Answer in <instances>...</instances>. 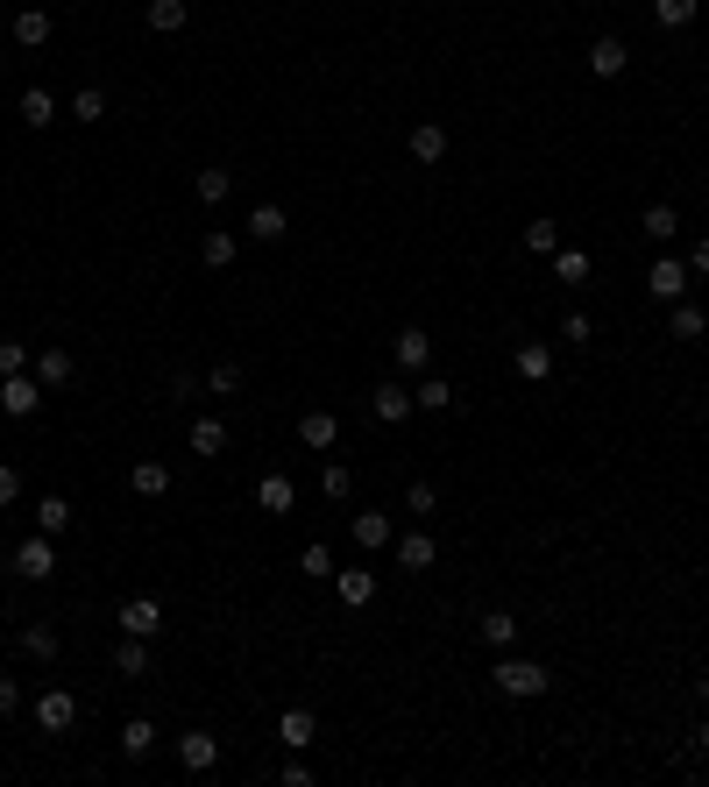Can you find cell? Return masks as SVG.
Returning <instances> with one entry per match:
<instances>
[{
  "label": "cell",
  "mask_w": 709,
  "mask_h": 787,
  "mask_svg": "<svg viewBox=\"0 0 709 787\" xmlns=\"http://www.w3.org/2000/svg\"><path fill=\"white\" fill-rule=\"evenodd\" d=\"M490 681H497L511 702H532V695H546V667H539V660H504Z\"/></svg>",
  "instance_id": "1"
},
{
  "label": "cell",
  "mask_w": 709,
  "mask_h": 787,
  "mask_svg": "<svg viewBox=\"0 0 709 787\" xmlns=\"http://www.w3.org/2000/svg\"><path fill=\"white\" fill-rule=\"evenodd\" d=\"M646 291H653V298H667V305H674V298H688V263H681V256H660V263L646 270Z\"/></svg>",
  "instance_id": "2"
},
{
  "label": "cell",
  "mask_w": 709,
  "mask_h": 787,
  "mask_svg": "<svg viewBox=\"0 0 709 787\" xmlns=\"http://www.w3.org/2000/svg\"><path fill=\"white\" fill-rule=\"evenodd\" d=\"M15 575H29V582H50V575H57L50 532H43V539H22V546H15Z\"/></svg>",
  "instance_id": "3"
},
{
  "label": "cell",
  "mask_w": 709,
  "mask_h": 787,
  "mask_svg": "<svg viewBox=\"0 0 709 787\" xmlns=\"http://www.w3.org/2000/svg\"><path fill=\"white\" fill-rule=\"evenodd\" d=\"M178 766H185V773H213V766H220V738L185 731V738H178Z\"/></svg>",
  "instance_id": "4"
},
{
  "label": "cell",
  "mask_w": 709,
  "mask_h": 787,
  "mask_svg": "<svg viewBox=\"0 0 709 787\" xmlns=\"http://www.w3.org/2000/svg\"><path fill=\"white\" fill-rule=\"evenodd\" d=\"M369 398H376V419H383V426H405V419L419 412L405 383H376V390H369Z\"/></svg>",
  "instance_id": "5"
},
{
  "label": "cell",
  "mask_w": 709,
  "mask_h": 787,
  "mask_svg": "<svg viewBox=\"0 0 709 787\" xmlns=\"http://www.w3.org/2000/svg\"><path fill=\"white\" fill-rule=\"evenodd\" d=\"M43 405V383H29V376H8V383H0V412H8V419H29Z\"/></svg>",
  "instance_id": "6"
},
{
  "label": "cell",
  "mask_w": 709,
  "mask_h": 787,
  "mask_svg": "<svg viewBox=\"0 0 709 787\" xmlns=\"http://www.w3.org/2000/svg\"><path fill=\"white\" fill-rule=\"evenodd\" d=\"M71 717H78V702H71V688H50V695L36 702V724H43V731H71Z\"/></svg>",
  "instance_id": "7"
},
{
  "label": "cell",
  "mask_w": 709,
  "mask_h": 787,
  "mask_svg": "<svg viewBox=\"0 0 709 787\" xmlns=\"http://www.w3.org/2000/svg\"><path fill=\"white\" fill-rule=\"evenodd\" d=\"M624 64H632V50H624L617 36H596V43H589V71H596V78H617Z\"/></svg>",
  "instance_id": "8"
},
{
  "label": "cell",
  "mask_w": 709,
  "mask_h": 787,
  "mask_svg": "<svg viewBox=\"0 0 709 787\" xmlns=\"http://www.w3.org/2000/svg\"><path fill=\"white\" fill-rule=\"evenodd\" d=\"M128 490H135V497H164V490H171V468H164V461H135V468H128Z\"/></svg>",
  "instance_id": "9"
},
{
  "label": "cell",
  "mask_w": 709,
  "mask_h": 787,
  "mask_svg": "<svg viewBox=\"0 0 709 787\" xmlns=\"http://www.w3.org/2000/svg\"><path fill=\"white\" fill-rule=\"evenodd\" d=\"M249 234H256V242H284V234H291V220H284V206H277V199H263V206L249 213Z\"/></svg>",
  "instance_id": "10"
},
{
  "label": "cell",
  "mask_w": 709,
  "mask_h": 787,
  "mask_svg": "<svg viewBox=\"0 0 709 787\" xmlns=\"http://www.w3.org/2000/svg\"><path fill=\"white\" fill-rule=\"evenodd\" d=\"M390 355H398V369H426V362H433V341H426L419 327H405L398 341H390Z\"/></svg>",
  "instance_id": "11"
},
{
  "label": "cell",
  "mask_w": 709,
  "mask_h": 787,
  "mask_svg": "<svg viewBox=\"0 0 709 787\" xmlns=\"http://www.w3.org/2000/svg\"><path fill=\"white\" fill-rule=\"evenodd\" d=\"M277 738H284L291 752H305L312 738H320V724H312V710H284V717H277Z\"/></svg>",
  "instance_id": "12"
},
{
  "label": "cell",
  "mask_w": 709,
  "mask_h": 787,
  "mask_svg": "<svg viewBox=\"0 0 709 787\" xmlns=\"http://www.w3.org/2000/svg\"><path fill=\"white\" fill-rule=\"evenodd\" d=\"M334 589H341V603H348V610H362V603L376 596V575H369V568H341V575H334Z\"/></svg>",
  "instance_id": "13"
},
{
  "label": "cell",
  "mask_w": 709,
  "mask_h": 787,
  "mask_svg": "<svg viewBox=\"0 0 709 787\" xmlns=\"http://www.w3.org/2000/svg\"><path fill=\"white\" fill-rule=\"evenodd\" d=\"M334 433H341V426H334V412H305V419H298V440H305L312 454H327V447H334Z\"/></svg>",
  "instance_id": "14"
},
{
  "label": "cell",
  "mask_w": 709,
  "mask_h": 787,
  "mask_svg": "<svg viewBox=\"0 0 709 787\" xmlns=\"http://www.w3.org/2000/svg\"><path fill=\"white\" fill-rule=\"evenodd\" d=\"M433 561H440V546H433L426 532H405V539H398V568L419 575V568H433Z\"/></svg>",
  "instance_id": "15"
},
{
  "label": "cell",
  "mask_w": 709,
  "mask_h": 787,
  "mask_svg": "<svg viewBox=\"0 0 709 787\" xmlns=\"http://www.w3.org/2000/svg\"><path fill=\"white\" fill-rule=\"evenodd\" d=\"M518 376H525V383H546V376H554V348H546V341H525V348H518Z\"/></svg>",
  "instance_id": "16"
},
{
  "label": "cell",
  "mask_w": 709,
  "mask_h": 787,
  "mask_svg": "<svg viewBox=\"0 0 709 787\" xmlns=\"http://www.w3.org/2000/svg\"><path fill=\"white\" fill-rule=\"evenodd\" d=\"M412 156H419V164H440V156H447V128L440 121H419L412 128Z\"/></svg>",
  "instance_id": "17"
},
{
  "label": "cell",
  "mask_w": 709,
  "mask_h": 787,
  "mask_svg": "<svg viewBox=\"0 0 709 787\" xmlns=\"http://www.w3.org/2000/svg\"><path fill=\"white\" fill-rule=\"evenodd\" d=\"M355 546L383 554V546H390V518H383V511H355Z\"/></svg>",
  "instance_id": "18"
},
{
  "label": "cell",
  "mask_w": 709,
  "mask_h": 787,
  "mask_svg": "<svg viewBox=\"0 0 709 787\" xmlns=\"http://www.w3.org/2000/svg\"><path fill=\"white\" fill-rule=\"evenodd\" d=\"M156 624H164V610H156V603H149V596H142V603H128V610H121V632H128V639H149V632H156Z\"/></svg>",
  "instance_id": "19"
},
{
  "label": "cell",
  "mask_w": 709,
  "mask_h": 787,
  "mask_svg": "<svg viewBox=\"0 0 709 787\" xmlns=\"http://www.w3.org/2000/svg\"><path fill=\"white\" fill-rule=\"evenodd\" d=\"M15 43H22V50H43V43H50V15H43V8H22V15H15Z\"/></svg>",
  "instance_id": "20"
},
{
  "label": "cell",
  "mask_w": 709,
  "mask_h": 787,
  "mask_svg": "<svg viewBox=\"0 0 709 787\" xmlns=\"http://www.w3.org/2000/svg\"><path fill=\"white\" fill-rule=\"evenodd\" d=\"M412 405H419V412H447V405H454V383H447V376H419Z\"/></svg>",
  "instance_id": "21"
},
{
  "label": "cell",
  "mask_w": 709,
  "mask_h": 787,
  "mask_svg": "<svg viewBox=\"0 0 709 787\" xmlns=\"http://www.w3.org/2000/svg\"><path fill=\"white\" fill-rule=\"evenodd\" d=\"M667 327H674V341H702V334H709L702 305H681V298H674V312H667Z\"/></svg>",
  "instance_id": "22"
},
{
  "label": "cell",
  "mask_w": 709,
  "mask_h": 787,
  "mask_svg": "<svg viewBox=\"0 0 709 787\" xmlns=\"http://www.w3.org/2000/svg\"><path fill=\"white\" fill-rule=\"evenodd\" d=\"M149 29L156 36H178L185 29V0H149Z\"/></svg>",
  "instance_id": "23"
},
{
  "label": "cell",
  "mask_w": 709,
  "mask_h": 787,
  "mask_svg": "<svg viewBox=\"0 0 709 787\" xmlns=\"http://www.w3.org/2000/svg\"><path fill=\"white\" fill-rule=\"evenodd\" d=\"M22 121H29V128H50V121H57V100H50L43 86H29V93H22Z\"/></svg>",
  "instance_id": "24"
},
{
  "label": "cell",
  "mask_w": 709,
  "mask_h": 787,
  "mask_svg": "<svg viewBox=\"0 0 709 787\" xmlns=\"http://www.w3.org/2000/svg\"><path fill=\"white\" fill-rule=\"evenodd\" d=\"M256 504H263V511H291V504H298V490H291L284 476H263V483H256Z\"/></svg>",
  "instance_id": "25"
},
{
  "label": "cell",
  "mask_w": 709,
  "mask_h": 787,
  "mask_svg": "<svg viewBox=\"0 0 709 787\" xmlns=\"http://www.w3.org/2000/svg\"><path fill=\"white\" fill-rule=\"evenodd\" d=\"M36 532H50V539L71 532V504H64V497H43V504H36Z\"/></svg>",
  "instance_id": "26"
},
{
  "label": "cell",
  "mask_w": 709,
  "mask_h": 787,
  "mask_svg": "<svg viewBox=\"0 0 709 787\" xmlns=\"http://www.w3.org/2000/svg\"><path fill=\"white\" fill-rule=\"evenodd\" d=\"M199 263H206V270H227V263H234V234H220V227H213L206 242H199Z\"/></svg>",
  "instance_id": "27"
},
{
  "label": "cell",
  "mask_w": 709,
  "mask_h": 787,
  "mask_svg": "<svg viewBox=\"0 0 709 787\" xmlns=\"http://www.w3.org/2000/svg\"><path fill=\"white\" fill-rule=\"evenodd\" d=\"M646 234H653V242H674V234H681V213L674 206H646V220H639Z\"/></svg>",
  "instance_id": "28"
},
{
  "label": "cell",
  "mask_w": 709,
  "mask_h": 787,
  "mask_svg": "<svg viewBox=\"0 0 709 787\" xmlns=\"http://www.w3.org/2000/svg\"><path fill=\"white\" fill-rule=\"evenodd\" d=\"M227 192H234V171H220V164H206V171H199V199H206V206H220Z\"/></svg>",
  "instance_id": "29"
},
{
  "label": "cell",
  "mask_w": 709,
  "mask_h": 787,
  "mask_svg": "<svg viewBox=\"0 0 709 787\" xmlns=\"http://www.w3.org/2000/svg\"><path fill=\"white\" fill-rule=\"evenodd\" d=\"M554 277L561 284H589V256L582 249H554Z\"/></svg>",
  "instance_id": "30"
},
{
  "label": "cell",
  "mask_w": 709,
  "mask_h": 787,
  "mask_svg": "<svg viewBox=\"0 0 709 787\" xmlns=\"http://www.w3.org/2000/svg\"><path fill=\"white\" fill-rule=\"evenodd\" d=\"M149 745H156V724H149V717H128V731H121V752H128V759H142Z\"/></svg>",
  "instance_id": "31"
},
{
  "label": "cell",
  "mask_w": 709,
  "mask_h": 787,
  "mask_svg": "<svg viewBox=\"0 0 709 787\" xmlns=\"http://www.w3.org/2000/svg\"><path fill=\"white\" fill-rule=\"evenodd\" d=\"M22 653H29V660H57V632H50V624H29V632H22Z\"/></svg>",
  "instance_id": "32"
},
{
  "label": "cell",
  "mask_w": 709,
  "mask_h": 787,
  "mask_svg": "<svg viewBox=\"0 0 709 787\" xmlns=\"http://www.w3.org/2000/svg\"><path fill=\"white\" fill-rule=\"evenodd\" d=\"M36 376H43V390H57V383H71V355H64V348H50V355L36 362Z\"/></svg>",
  "instance_id": "33"
},
{
  "label": "cell",
  "mask_w": 709,
  "mask_h": 787,
  "mask_svg": "<svg viewBox=\"0 0 709 787\" xmlns=\"http://www.w3.org/2000/svg\"><path fill=\"white\" fill-rule=\"evenodd\" d=\"M220 447H227V426L220 419H199L192 426V454H220Z\"/></svg>",
  "instance_id": "34"
},
{
  "label": "cell",
  "mask_w": 709,
  "mask_h": 787,
  "mask_svg": "<svg viewBox=\"0 0 709 787\" xmlns=\"http://www.w3.org/2000/svg\"><path fill=\"white\" fill-rule=\"evenodd\" d=\"M653 15H660V29H688L695 22V0H653Z\"/></svg>",
  "instance_id": "35"
},
{
  "label": "cell",
  "mask_w": 709,
  "mask_h": 787,
  "mask_svg": "<svg viewBox=\"0 0 709 787\" xmlns=\"http://www.w3.org/2000/svg\"><path fill=\"white\" fill-rule=\"evenodd\" d=\"M483 639H490V646H511V639H518V617H511V610H490V617H483Z\"/></svg>",
  "instance_id": "36"
},
{
  "label": "cell",
  "mask_w": 709,
  "mask_h": 787,
  "mask_svg": "<svg viewBox=\"0 0 709 787\" xmlns=\"http://www.w3.org/2000/svg\"><path fill=\"white\" fill-rule=\"evenodd\" d=\"M100 114H107V93H100V86L71 93V121H100Z\"/></svg>",
  "instance_id": "37"
},
{
  "label": "cell",
  "mask_w": 709,
  "mask_h": 787,
  "mask_svg": "<svg viewBox=\"0 0 709 787\" xmlns=\"http://www.w3.org/2000/svg\"><path fill=\"white\" fill-rule=\"evenodd\" d=\"M525 249L554 256V249H561V227H554V220H532V227H525Z\"/></svg>",
  "instance_id": "38"
},
{
  "label": "cell",
  "mask_w": 709,
  "mask_h": 787,
  "mask_svg": "<svg viewBox=\"0 0 709 787\" xmlns=\"http://www.w3.org/2000/svg\"><path fill=\"white\" fill-rule=\"evenodd\" d=\"M114 667L135 681V674H149V653H142V639H121V653H114Z\"/></svg>",
  "instance_id": "39"
},
{
  "label": "cell",
  "mask_w": 709,
  "mask_h": 787,
  "mask_svg": "<svg viewBox=\"0 0 709 787\" xmlns=\"http://www.w3.org/2000/svg\"><path fill=\"white\" fill-rule=\"evenodd\" d=\"M29 369V341H0V376H22Z\"/></svg>",
  "instance_id": "40"
},
{
  "label": "cell",
  "mask_w": 709,
  "mask_h": 787,
  "mask_svg": "<svg viewBox=\"0 0 709 787\" xmlns=\"http://www.w3.org/2000/svg\"><path fill=\"white\" fill-rule=\"evenodd\" d=\"M298 575H334V554H327V546H305V554H298Z\"/></svg>",
  "instance_id": "41"
},
{
  "label": "cell",
  "mask_w": 709,
  "mask_h": 787,
  "mask_svg": "<svg viewBox=\"0 0 709 787\" xmlns=\"http://www.w3.org/2000/svg\"><path fill=\"white\" fill-rule=\"evenodd\" d=\"M433 504H440V490H433V483H412V490H405V511H412V518H426Z\"/></svg>",
  "instance_id": "42"
},
{
  "label": "cell",
  "mask_w": 709,
  "mask_h": 787,
  "mask_svg": "<svg viewBox=\"0 0 709 787\" xmlns=\"http://www.w3.org/2000/svg\"><path fill=\"white\" fill-rule=\"evenodd\" d=\"M589 334H596V327H589V312H568V320H561V341H575V348H582Z\"/></svg>",
  "instance_id": "43"
},
{
  "label": "cell",
  "mask_w": 709,
  "mask_h": 787,
  "mask_svg": "<svg viewBox=\"0 0 709 787\" xmlns=\"http://www.w3.org/2000/svg\"><path fill=\"white\" fill-rule=\"evenodd\" d=\"M320 490H327V497H348V490H355V476H348V468L334 461V468H327V476H320Z\"/></svg>",
  "instance_id": "44"
},
{
  "label": "cell",
  "mask_w": 709,
  "mask_h": 787,
  "mask_svg": "<svg viewBox=\"0 0 709 787\" xmlns=\"http://www.w3.org/2000/svg\"><path fill=\"white\" fill-rule=\"evenodd\" d=\"M206 383H213V390H220V398H227V390H242V369H234V362H220V369H213Z\"/></svg>",
  "instance_id": "45"
},
{
  "label": "cell",
  "mask_w": 709,
  "mask_h": 787,
  "mask_svg": "<svg viewBox=\"0 0 709 787\" xmlns=\"http://www.w3.org/2000/svg\"><path fill=\"white\" fill-rule=\"evenodd\" d=\"M15 497H22V468L0 461V504H15Z\"/></svg>",
  "instance_id": "46"
},
{
  "label": "cell",
  "mask_w": 709,
  "mask_h": 787,
  "mask_svg": "<svg viewBox=\"0 0 709 787\" xmlns=\"http://www.w3.org/2000/svg\"><path fill=\"white\" fill-rule=\"evenodd\" d=\"M284 787H312V766H305L298 752H291V766H284Z\"/></svg>",
  "instance_id": "47"
},
{
  "label": "cell",
  "mask_w": 709,
  "mask_h": 787,
  "mask_svg": "<svg viewBox=\"0 0 709 787\" xmlns=\"http://www.w3.org/2000/svg\"><path fill=\"white\" fill-rule=\"evenodd\" d=\"M15 710H22V688H15V681H0V717H15Z\"/></svg>",
  "instance_id": "48"
},
{
  "label": "cell",
  "mask_w": 709,
  "mask_h": 787,
  "mask_svg": "<svg viewBox=\"0 0 709 787\" xmlns=\"http://www.w3.org/2000/svg\"><path fill=\"white\" fill-rule=\"evenodd\" d=\"M688 270H709V242H695V263Z\"/></svg>",
  "instance_id": "49"
},
{
  "label": "cell",
  "mask_w": 709,
  "mask_h": 787,
  "mask_svg": "<svg viewBox=\"0 0 709 787\" xmlns=\"http://www.w3.org/2000/svg\"><path fill=\"white\" fill-rule=\"evenodd\" d=\"M695 745H702V759H709V717H702V724H695Z\"/></svg>",
  "instance_id": "50"
},
{
  "label": "cell",
  "mask_w": 709,
  "mask_h": 787,
  "mask_svg": "<svg viewBox=\"0 0 709 787\" xmlns=\"http://www.w3.org/2000/svg\"><path fill=\"white\" fill-rule=\"evenodd\" d=\"M695 702H709V674H695Z\"/></svg>",
  "instance_id": "51"
}]
</instances>
